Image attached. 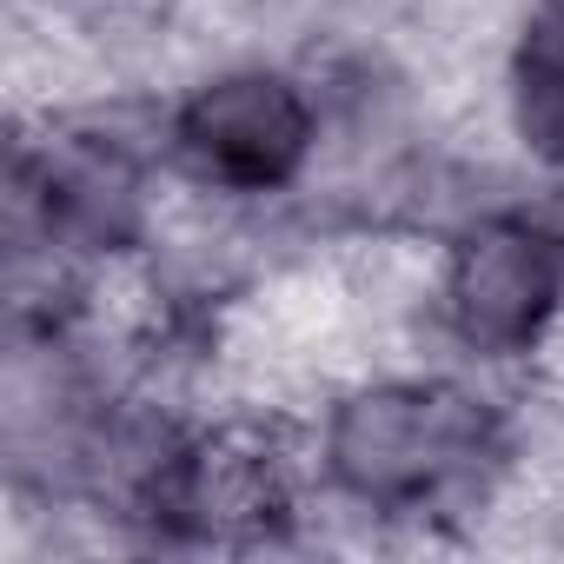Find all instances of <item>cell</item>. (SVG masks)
<instances>
[{
	"label": "cell",
	"mask_w": 564,
	"mask_h": 564,
	"mask_svg": "<svg viewBox=\"0 0 564 564\" xmlns=\"http://www.w3.org/2000/svg\"><path fill=\"white\" fill-rule=\"evenodd\" d=\"M491 445V419L445 386H379L333 419V478L366 505H419L465 478Z\"/></svg>",
	"instance_id": "cell-1"
},
{
	"label": "cell",
	"mask_w": 564,
	"mask_h": 564,
	"mask_svg": "<svg viewBox=\"0 0 564 564\" xmlns=\"http://www.w3.org/2000/svg\"><path fill=\"white\" fill-rule=\"evenodd\" d=\"M173 133L199 180L232 193H272L313 153V107L279 74H226L180 107Z\"/></svg>",
	"instance_id": "cell-2"
},
{
	"label": "cell",
	"mask_w": 564,
	"mask_h": 564,
	"mask_svg": "<svg viewBox=\"0 0 564 564\" xmlns=\"http://www.w3.org/2000/svg\"><path fill=\"white\" fill-rule=\"evenodd\" d=\"M557 300H564V246L531 219L478 226L458 246L452 279H445L452 333L491 359L524 352L544 333V319L557 313Z\"/></svg>",
	"instance_id": "cell-3"
},
{
	"label": "cell",
	"mask_w": 564,
	"mask_h": 564,
	"mask_svg": "<svg viewBox=\"0 0 564 564\" xmlns=\"http://www.w3.org/2000/svg\"><path fill=\"white\" fill-rule=\"evenodd\" d=\"M160 511L206 538L259 531L286 511V465L259 432H213L160 471Z\"/></svg>",
	"instance_id": "cell-4"
},
{
	"label": "cell",
	"mask_w": 564,
	"mask_h": 564,
	"mask_svg": "<svg viewBox=\"0 0 564 564\" xmlns=\"http://www.w3.org/2000/svg\"><path fill=\"white\" fill-rule=\"evenodd\" d=\"M518 120L524 140L564 166V0H544L518 47Z\"/></svg>",
	"instance_id": "cell-5"
}]
</instances>
